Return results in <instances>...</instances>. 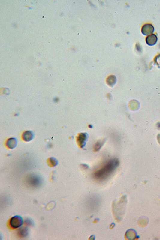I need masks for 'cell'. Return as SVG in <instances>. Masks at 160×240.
<instances>
[{"mask_svg": "<svg viewBox=\"0 0 160 240\" xmlns=\"http://www.w3.org/2000/svg\"><path fill=\"white\" fill-rule=\"evenodd\" d=\"M18 235L21 237H25L29 234V230L27 227H23L20 228L18 230Z\"/></svg>", "mask_w": 160, "mask_h": 240, "instance_id": "9", "label": "cell"}, {"mask_svg": "<svg viewBox=\"0 0 160 240\" xmlns=\"http://www.w3.org/2000/svg\"><path fill=\"white\" fill-rule=\"evenodd\" d=\"M17 140L15 138H11L6 142V146L10 149H13L17 146Z\"/></svg>", "mask_w": 160, "mask_h": 240, "instance_id": "8", "label": "cell"}, {"mask_svg": "<svg viewBox=\"0 0 160 240\" xmlns=\"http://www.w3.org/2000/svg\"><path fill=\"white\" fill-rule=\"evenodd\" d=\"M107 82L109 86H113L116 82V77L114 75L110 76L107 79Z\"/></svg>", "mask_w": 160, "mask_h": 240, "instance_id": "11", "label": "cell"}, {"mask_svg": "<svg viewBox=\"0 0 160 240\" xmlns=\"http://www.w3.org/2000/svg\"><path fill=\"white\" fill-rule=\"evenodd\" d=\"M119 162L117 159H113L103 164L93 174L94 177L100 181L106 180L119 166Z\"/></svg>", "mask_w": 160, "mask_h": 240, "instance_id": "1", "label": "cell"}, {"mask_svg": "<svg viewBox=\"0 0 160 240\" xmlns=\"http://www.w3.org/2000/svg\"><path fill=\"white\" fill-rule=\"evenodd\" d=\"M154 31V28L151 24H145L142 28L141 32L145 35H148Z\"/></svg>", "mask_w": 160, "mask_h": 240, "instance_id": "5", "label": "cell"}, {"mask_svg": "<svg viewBox=\"0 0 160 240\" xmlns=\"http://www.w3.org/2000/svg\"><path fill=\"white\" fill-rule=\"evenodd\" d=\"M88 135L86 133H79L77 136V141L78 145L80 148H83L86 145Z\"/></svg>", "mask_w": 160, "mask_h": 240, "instance_id": "4", "label": "cell"}, {"mask_svg": "<svg viewBox=\"0 0 160 240\" xmlns=\"http://www.w3.org/2000/svg\"><path fill=\"white\" fill-rule=\"evenodd\" d=\"M23 223L22 217L20 216H14L12 217L10 221L11 226L13 229H17L21 226Z\"/></svg>", "mask_w": 160, "mask_h": 240, "instance_id": "3", "label": "cell"}, {"mask_svg": "<svg viewBox=\"0 0 160 240\" xmlns=\"http://www.w3.org/2000/svg\"><path fill=\"white\" fill-rule=\"evenodd\" d=\"M157 40L158 38L155 34H151L146 37V43L150 46L154 45L157 43Z\"/></svg>", "mask_w": 160, "mask_h": 240, "instance_id": "6", "label": "cell"}, {"mask_svg": "<svg viewBox=\"0 0 160 240\" xmlns=\"http://www.w3.org/2000/svg\"><path fill=\"white\" fill-rule=\"evenodd\" d=\"M104 140H101V141L100 140L99 141L97 142V143L96 144V145H95V151H98V150L100 149L101 147H102L103 144H104Z\"/></svg>", "mask_w": 160, "mask_h": 240, "instance_id": "12", "label": "cell"}, {"mask_svg": "<svg viewBox=\"0 0 160 240\" xmlns=\"http://www.w3.org/2000/svg\"><path fill=\"white\" fill-rule=\"evenodd\" d=\"M47 163L49 166L54 167L57 165L58 164V161L56 158H54V157H50L48 159Z\"/></svg>", "mask_w": 160, "mask_h": 240, "instance_id": "10", "label": "cell"}, {"mask_svg": "<svg viewBox=\"0 0 160 240\" xmlns=\"http://www.w3.org/2000/svg\"><path fill=\"white\" fill-rule=\"evenodd\" d=\"M26 182L29 187L32 188H38L43 184V180L39 175L31 174L27 176Z\"/></svg>", "mask_w": 160, "mask_h": 240, "instance_id": "2", "label": "cell"}, {"mask_svg": "<svg viewBox=\"0 0 160 240\" xmlns=\"http://www.w3.org/2000/svg\"><path fill=\"white\" fill-rule=\"evenodd\" d=\"M34 136L33 132L31 131L28 130L24 132L22 134L23 140L25 141L29 142L32 140Z\"/></svg>", "mask_w": 160, "mask_h": 240, "instance_id": "7", "label": "cell"}]
</instances>
